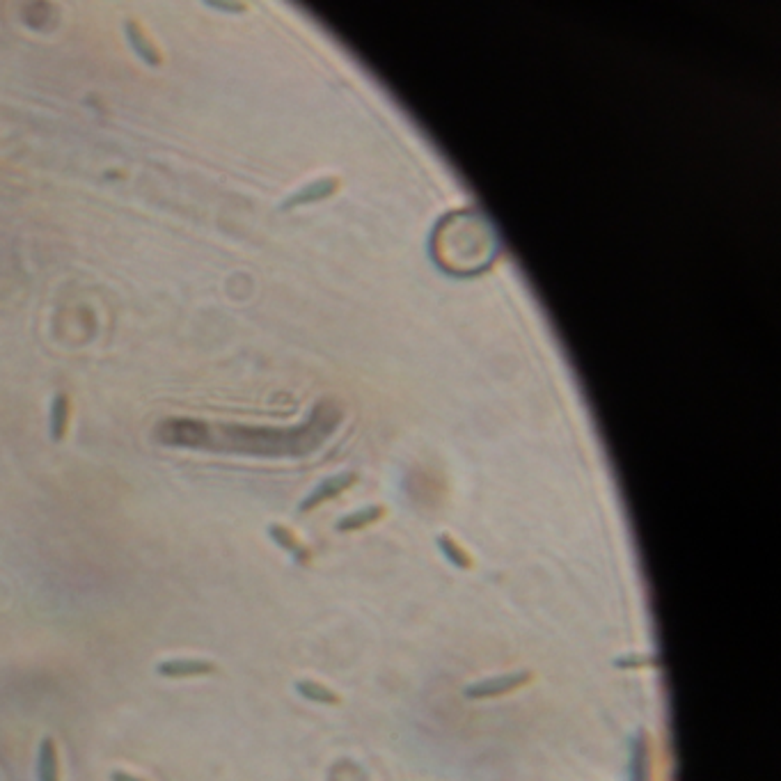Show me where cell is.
Wrapping results in <instances>:
<instances>
[{"instance_id":"cell-1","label":"cell","mask_w":781,"mask_h":781,"mask_svg":"<svg viewBox=\"0 0 781 781\" xmlns=\"http://www.w3.org/2000/svg\"><path fill=\"white\" fill-rule=\"evenodd\" d=\"M214 672V662L199 660V657H177V660H163L156 665V674L163 678H195L209 676Z\"/></svg>"},{"instance_id":"cell-2","label":"cell","mask_w":781,"mask_h":781,"mask_svg":"<svg viewBox=\"0 0 781 781\" xmlns=\"http://www.w3.org/2000/svg\"><path fill=\"white\" fill-rule=\"evenodd\" d=\"M37 781H60V761L53 738H41L37 747Z\"/></svg>"},{"instance_id":"cell-3","label":"cell","mask_w":781,"mask_h":781,"mask_svg":"<svg viewBox=\"0 0 781 781\" xmlns=\"http://www.w3.org/2000/svg\"><path fill=\"white\" fill-rule=\"evenodd\" d=\"M67 427H69V399L60 392L55 394L53 406H51V438L60 443L67 436Z\"/></svg>"},{"instance_id":"cell-4","label":"cell","mask_w":781,"mask_h":781,"mask_svg":"<svg viewBox=\"0 0 781 781\" xmlns=\"http://www.w3.org/2000/svg\"><path fill=\"white\" fill-rule=\"evenodd\" d=\"M349 479H351V474H344V477H335V479H328V482H324L319 488H317V491H314L312 495H309L308 500H305L303 504H300V511H308V509L317 507L319 502L328 500L330 495H335L337 491H342V488L349 483Z\"/></svg>"},{"instance_id":"cell-5","label":"cell","mask_w":781,"mask_h":781,"mask_svg":"<svg viewBox=\"0 0 781 781\" xmlns=\"http://www.w3.org/2000/svg\"><path fill=\"white\" fill-rule=\"evenodd\" d=\"M126 32H129L131 44L135 46V51H138V53L142 55L144 60L152 62V65H159V62H161V55L156 53L154 44H152V41L147 40V37H144L142 32H140L138 25H135V23H126Z\"/></svg>"},{"instance_id":"cell-6","label":"cell","mask_w":781,"mask_h":781,"mask_svg":"<svg viewBox=\"0 0 781 781\" xmlns=\"http://www.w3.org/2000/svg\"><path fill=\"white\" fill-rule=\"evenodd\" d=\"M269 534H271V538H273L275 543H280V546H282L284 550H289V553L294 555V557L299 559V562H305V559H308V553H305L303 547H300V543L296 541V537L291 532H287V529L280 528V525H271Z\"/></svg>"},{"instance_id":"cell-7","label":"cell","mask_w":781,"mask_h":781,"mask_svg":"<svg viewBox=\"0 0 781 781\" xmlns=\"http://www.w3.org/2000/svg\"><path fill=\"white\" fill-rule=\"evenodd\" d=\"M381 516V509H367V511L363 513H354V516H349L346 520H342V523L337 525V529H351V528H358V525L369 523V520H373V518Z\"/></svg>"},{"instance_id":"cell-8","label":"cell","mask_w":781,"mask_h":781,"mask_svg":"<svg viewBox=\"0 0 781 781\" xmlns=\"http://www.w3.org/2000/svg\"><path fill=\"white\" fill-rule=\"evenodd\" d=\"M296 690H299L300 694H303V697L314 699V702H326V699H333V697H330V694H328V692L324 690V687L314 685V683H309V681H300V683H296Z\"/></svg>"},{"instance_id":"cell-9","label":"cell","mask_w":781,"mask_h":781,"mask_svg":"<svg viewBox=\"0 0 781 781\" xmlns=\"http://www.w3.org/2000/svg\"><path fill=\"white\" fill-rule=\"evenodd\" d=\"M440 546H443V550H445V553H447V557L452 559V562L456 564V566H468V559L461 557V553H458L456 547L449 546V543L445 541V538H443V541H440Z\"/></svg>"},{"instance_id":"cell-10","label":"cell","mask_w":781,"mask_h":781,"mask_svg":"<svg viewBox=\"0 0 781 781\" xmlns=\"http://www.w3.org/2000/svg\"><path fill=\"white\" fill-rule=\"evenodd\" d=\"M110 781H144V779H140V776L131 775V772H124V770H115V772H113V775H110Z\"/></svg>"}]
</instances>
